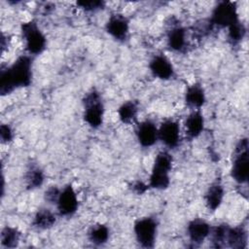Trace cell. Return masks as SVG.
Here are the masks:
<instances>
[{"label":"cell","instance_id":"obj_1","mask_svg":"<svg viewBox=\"0 0 249 249\" xmlns=\"http://www.w3.org/2000/svg\"><path fill=\"white\" fill-rule=\"evenodd\" d=\"M32 76V58L29 55L18 56L0 72L1 95H7L17 89L30 86Z\"/></svg>","mask_w":249,"mask_h":249},{"label":"cell","instance_id":"obj_2","mask_svg":"<svg viewBox=\"0 0 249 249\" xmlns=\"http://www.w3.org/2000/svg\"><path fill=\"white\" fill-rule=\"evenodd\" d=\"M172 156L167 151H160L155 157L149 187L156 190H165L170 184V171L172 169Z\"/></svg>","mask_w":249,"mask_h":249},{"label":"cell","instance_id":"obj_3","mask_svg":"<svg viewBox=\"0 0 249 249\" xmlns=\"http://www.w3.org/2000/svg\"><path fill=\"white\" fill-rule=\"evenodd\" d=\"M249 144L247 138L238 141L234 148L233 159L231 167V178L239 185H244L249 178Z\"/></svg>","mask_w":249,"mask_h":249},{"label":"cell","instance_id":"obj_4","mask_svg":"<svg viewBox=\"0 0 249 249\" xmlns=\"http://www.w3.org/2000/svg\"><path fill=\"white\" fill-rule=\"evenodd\" d=\"M20 32L25 50L29 54L38 55L46 50L47 38L35 20L22 22Z\"/></svg>","mask_w":249,"mask_h":249},{"label":"cell","instance_id":"obj_5","mask_svg":"<svg viewBox=\"0 0 249 249\" xmlns=\"http://www.w3.org/2000/svg\"><path fill=\"white\" fill-rule=\"evenodd\" d=\"M84 120L92 128L99 127L103 123L104 104L100 93L92 89L86 93L84 99Z\"/></svg>","mask_w":249,"mask_h":249},{"label":"cell","instance_id":"obj_6","mask_svg":"<svg viewBox=\"0 0 249 249\" xmlns=\"http://www.w3.org/2000/svg\"><path fill=\"white\" fill-rule=\"evenodd\" d=\"M135 239L141 247L153 248L158 233V221L154 217H143L133 225Z\"/></svg>","mask_w":249,"mask_h":249},{"label":"cell","instance_id":"obj_7","mask_svg":"<svg viewBox=\"0 0 249 249\" xmlns=\"http://www.w3.org/2000/svg\"><path fill=\"white\" fill-rule=\"evenodd\" d=\"M237 20H239V18L235 2L221 1L212 11L209 25L228 28Z\"/></svg>","mask_w":249,"mask_h":249},{"label":"cell","instance_id":"obj_8","mask_svg":"<svg viewBox=\"0 0 249 249\" xmlns=\"http://www.w3.org/2000/svg\"><path fill=\"white\" fill-rule=\"evenodd\" d=\"M55 206L60 216L69 217L76 213L79 207V200L76 191L71 184H68L60 189Z\"/></svg>","mask_w":249,"mask_h":249},{"label":"cell","instance_id":"obj_9","mask_svg":"<svg viewBox=\"0 0 249 249\" xmlns=\"http://www.w3.org/2000/svg\"><path fill=\"white\" fill-rule=\"evenodd\" d=\"M105 30L113 39L125 42L129 35V20L122 14H113L105 23Z\"/></svg>","mask_w":249,"mask_h":249},{"label":"cell","instance_id":"obj_10","mask_svg":"<svg viewBox=\"0 0 249 249\" xmlns=\"http://www.w3.org/2000/svg\"><path fill=\"white\" fill-rule=\"evenodd\" d=\"M159 130V140L168 149H175L180 143V125L178 122L172 119H166L160 126Z\"/></svg>","mask_w":249,"mask_h":249},{"label":"cell","instance_id":"obj_11","mask_svg":"<svg viewBox=\"0 0 249 249\" xmlns=\"http://www.w3.org/2000/svg\"><path fill=\"white\" fill-rule=\"evenodd\" d=\"M149 69L154 77L163 81L172 79L175 73L173 64L163 53H157L151 58L149 62Z\"/></svg>","mask_w":249,"mask_h":249},{"label":"cell","instance_id":"obj_12","mask_svg":"<svg viewBox=\"0 0 249 249\" xmlns=\"http://www.w3.org/2000/svg\"><path fill=\"white\" fill-rule=\"evenodd\" d=\"M136 137L142 147L150 148L159 141L158 126L153 121L145 120L137 125Z\"/></svg>","mask_w":249,"mask_h":249},{"label":"cell","instance_id":"obj_13","mask_svg":"<svg viewBox=\"0 0 249 249\" xmlns=\"http://www.w3.org/2000/svg\"><path fill=\"white\" fill-rule=\"evenodd\" d=\"M210 231L211 226L205 220L199 218L191 220L187 225V235L194 245L201 244L209 237Z\"/></svg>","mask_w":249,"mask_h":249},{"label":"cell","instance_id":"obj_14","mask_svg":"<svg viewBox=\"0 0 249 249\" xmlns=\"http://www.w3.org/2000/svg\"><path fill=\"white\" fill-rule=\"evenodd\" d=\"M166 42L169 49L176 53H183L187 49V30L180 24L172 25L166 33Z\"/></svg>","mask_w":249,"mask_h":249},{"label":"cell","instance_id":"obj_15","mask_svg":"<svg viewBox=\"0 0 249 249\" xmlns=\"http://www.w3.org/2000/svg\"><path fill=\"white\" fill-rule=\"evenodd\" d=\"M204 117L200 110L192 111L185 120V134L189 140L197 138L204 129Z\"/></svg>","mask_w":249,"mask_h":249},{"label":"cell","instance_id":"obj_16","mask_svg":"<svg viewBox=\"0 0 249 249\" xmlns=\"http://www.w3.org/2000/svg\"><path fill=\"white\" fill-rule=\"evenodd\" d=\"M206 101V95L204 89L200 83H194L190 85L185 92V102L186 104L194 109L199 110Z\"/></svg>","mask_w":249,"mask_h":249},{"label":"cell","instance_id":"obj_17","mask_svg":"<svg viewBox=\"0 0 249 249\" xmlns=\"http://www.w3.org/2000/svg\"><path fill=\"white\" fill-rule=\"evenodd\" d=\"M225 197V189L224 186L219 182H213L207 189L205 195H204V201L206 207L211 210L215 211L217 210Z\"/></svg>","mask_w":249,"mask_h":249},{"label":"cell","instance_id":"obj_18","mask_svg":"<svg viewBox=\"0 0 249 249\" xmlns=\"http://www.w3.org/2000/svg\"><path fill=\"white\" fill-rule=\"evenodd\" d=\"M247 231L242 226L229 227L225 246H229L234 249L247 247Z\"/></svg>","mask_w":249,"mask_h":249},{"label":"cell","instance_id":"obj_19","mask_svg":"<svg viewBox=\"0 0 249 249\" xmlns=\"http://www.w3.org/2000/svg\"><path fill=\"white\" fill-rule=\"evenodd\" d=\"M110 236V230L109 228L101 223L95 224L90 227L88 231V238L89 242L96 246H100L105 244Z\"/></svg>","mask_w":249,"mask_h":249},{"label":"cell","instance_id":"obj_20","mask_svg":"<svg viewBox=\"0 0 249 249\" xmlns=\"http://www.w3.org/2000/svg\"><path fill=\"white\" fill-rule=\"evenodd\" d=\"M56 222L55 214L48 209L41 208L39 209L33 218V226L39 230H48L51 229Z\"/></svg>","mask_w":249,"mask_h":249},{"label":"cell","instance_id":"obj_21","mask_svg":"<svg viewBox=\"0 0 249 249\" xmlns=\"http://www.w3.org/2000/svg\"><path fill=\"white\" fill-rule=\"evenodd\" d=\"M138 115V104L136 101L127 100L124 102L118 109L119 120L124 124H129L133 123Z\"/></svg>","mask_w":249,"mask_h":249},{"label":"cell","instance_id":"obj_22","mask_svg":"<svg viewBox=\"0 0 249 249\" xmlns=\"http://www.w3.org/2000/svg\"><path fill=\"white\" fill-rule=\"evenodd\" d=\"M45 180L44 171L38 165H30L24 175L25 186L29 190L40 188Z\"/></svg>","mask_w":249,"mask_h":249},{"label":"cell","instance_id":"obj_23","mask_svg":"<svg viewBox=\"0 0 249 249\" xmlns=\"http://www.w3.org/2000/svg\"><path fill=\"white\" fill-rule=\"evenodd\" d=\"M20 236L21 233L17 228L7 226L1 231V245L5 248H15L16 246H18L20 240Z\"/></svg>","mask_w":249,"mask_h":249},{"label":"cell","instance_id":"obj_24","mask_svg":"<svg viewBox=\"0 0 249 249\" xmlns=\"http://www.w3.org/2000/svg\"><path fill=\"white\" fill-rule=\"evenodd\" d=\"M228 224H219L215 228H211L210 231V238L213 243V246L216 248H222L225 247L226 243V237H227V232L229 229Z\"/></svg>","mask_w":249,"mask_h":249},{"label":"cell","instance_id":"obj_25","mask_svg":"<svg viewBox=\"0 0 249 249\" xmlns=\"http://www.w3.org/2000/svg\"><path fill=\"white\" fill-rule=\"evenodd\" d=\"M246 35V27L240 21L237 20L233 24L228 27V39L231 45L239 44Z\"/></svg>","mask_w":249,"mask_h":249},{"label":"cell","instance_id":"obj_26","mask_svg":"<svg viewBox=\"0 0 249 249\" xmlns=\"http://www.w3.org/2000/svg\"><path fill=\"white\" fill-rule=\"evenodd\" d=\"M77 6L86 12H97L105 7V2L101 0H82L77 2Z\"/></svg>","mask_w":249,"mask_h":249},{"label":"cell","instance_id":"obj_27","mask_svg":"<svg viewBox=\"0 0 249 249\" xmlns=\"http://www.w3.org/2000/svg\"><path fill=\"white\" fill-rule=\"evenodd\" d=\"M59 193H60V189H58V188L55 187V186H52V187L48 188V189L45 191L44 198H45V200H46L48 203L55 204V203H56V200H57V198H58Z\"/></svg>","mask_w":249,"mask_h":249},{"label":"cell","instance_id":"obj_28","mask_svg":"<svg viewBox=\"0 0 249 249\" xmlns=\"http://www.w3.org/2000/svg\"><path fill=\"white\" fill-rule=\"evenodd\" d=\"M0 138L3 143H9L14 138V131L8 124H3L0 126Z\"/></svg>","mask_w":249,"mask_h":249},{"label":"cell","instance_id":"obj_29","mask_svg":"<svg viewBox=\"0 0 249 249\" xmlns=\"http://www.w3.org/2000/svg\"><path fill=\"white\" fill-rule=\"evenodd\" d=\"M149 188V185H146L145 183H143L142 181H136L135 183H133L132 185V190L138 194V195H142L144 194Z\"/></svg>","mask_w":249,"mask_h":249}]
</instances>
